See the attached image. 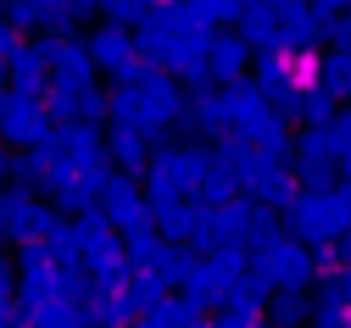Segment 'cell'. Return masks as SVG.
<instances>
[{
    "label": "cell",
    "instance_id": "6da1fadb",
    "mask_svg": "<svg viewBox=\"0 0 351 328\" xmlns=\"http://www.w3.org/2000/svg\"><path fill=\"white\" fill-rule=\"evenodd\" d=\"M106 106H112L106 112L112 123L140 128V134H162L167 123L184 117V95H179V84H173L162 67H140V73L117 78V89H112Z\"/></svg>",
    "mask_w": 351,
    "mask_h": 328
},
{
    "label": "cell",
    "instance_id": "7a4b0ae2",
    "mask_svg": "<svg viewBox=\"0 0 351 328\" xmlns=\"http://www.w3.org/2000/svg\"><path fill=\"white\" fill-rule=\"evenodd\" d=\"M251 267L268 278L274 290H301L306 278L318 273V256H313V245H301L295 234H274V240H262L251 251Z\"/></svg>",
    "mask_w": 351,
    "mask_h": 328
},
{
    "label": "cell",
    "instance_id": "3957f363",
    "mask_svg": "<svg viewBox=\"0 0 351 328\" xmlns=\"http://www.w3.org/2000/svg\"><path fill=\"white\" fill-rule=\"evenodd\" d=\"M56 223V212L45 201H34L23 184H0V240H45Z\"/></svg>",
    "mask_w": 351,
    "mask_h": 328
},
{
    "label": "cell",
    "instance_id": "277c9868",
    "mask_svg": "<svg viewBox=\"0 0 351 328\" xmlns=\"http://www.w3.org/2000/svg\"><path fill=\"white\" fill-rule=\"evenodd\" d=\"M51 128H56V117H51L45 95H0V139L34 151Z\"/></svg>",
    "mask_w": 351,
    "mask_h": 328
},
{
    "label": "cell",
    "instance_id": "5b68a950",
    "mask_svg": "<svg viewBox=\"0 0 351 328\" xmlns=\"http://www.w3.org/2000/svg\"><path fill=\"white\" fill-rule=\"evenodd\" d=\"M285 212H290V234H295L301 245H318V251H324L329 240L346 234V228H340V212H335V195H306V190H301Z\"/></svg>",
    "mask_w": 351,
    "mask_h": 328
},
{
    "label": "cell",
    "instance_id": "8992f818",
    "mask_svg": "<svg viewBox=\"0 0 351 328\" xmlns=\"http://www.w3.org/2000/svg\"><path fill=\"white\" fill-rule=\"evenodd\" d=\"M95 212L117 228V234H128V228H140V223H151V201L134 190V173H106V184H101V201H95Z\"/></svg>",
    "mask_w": 351,
    "mask_h": 328
},
{
    "label": "cell",
    "instance_id": "52a82bcc",
    "mask_svg": "<svg viewBox=\"0 0 351 328\" xmlns=\"http://www.w3.org/2000/svg\"><path fill=\"white\" fill-rule=\"evenodd\" d=\"M90 62H95V73H112V78H128V73H140V51H134V34L128 28H95L90 39Z\"/></svg>",
    "mask_w": 351,
    "mask_h": 328
},
{
    "label": "cell",
    "instance_id": "ba28073f",
    "mask_svg": "<svg viewBox=\"0 0 351 328\" xmlns=\"http://www.w3.org/2000/svg\"><path fill=\"white\" fill-rule=\"evenodd\" d=\"M245 67H251V45L240 34H212V45H206V78H212V89L245 84Z\"/></svg>",
    "mask_w": 351,
    "mask_h": 328
},
{
    "label": "cell",
    "instance_id": "9c48e42d",
    "mask_svg": "<svg viewBox=\"0 0 351 328\" xmlns=\"http://www.w3.org/2000/svg\"><path fill=\"white\" fill-rule=\"evenodd\" d=\"M151 134H140V128H123V123H112V134H106V162L117 167V173H145L151 167V145H145Z\"/></svg>",
    "mask_w": 351,
    "mask_h": 328
},
{
    "label": "cell",
    "instance_id": "30bf717a",
    "mask_svg": "<svg viewBox=\"0 0 351 328\" xmlns=\"http://www.w3.org/2000/svg\"><path fill=\"white\" fill-rule=\"evenodd\" d=\"M6 78H12V95H45V89H51V73H45L39 45H17V51L6 56Z\"/></svg>",
    "mask_w": 351,
    "mask_h": 328
},
{
    "label": "cell",
    "instance_id": "8fae6325",
    "mask_svg": "<svg viewBox=\"0 0 351 328\" xmlns=\"http://www.w3.org/2000/svg\"><path fill=\"white\" fill-rule=\"evenodd\" d=\"M268 301H274V317H279V323H301V312L313 306V301H306L301 290H274Z\"/></svg>",
    "mask_w": 351,
    "mask_h": 328
},
{
    "label": "cell",
    "instance_id": "7c38bea8",
    "mask_svg": "<svg viewBox=\"0 0 351 328\" xmlns=\"http://www.w3.org/2000/svg\"><path fill=\"white\" fill-rule=\"evenodd\" d=\"M17 284H23V273L12 256H0V301H17Z\"/></svg>",
    "mask_w": 351,
    "mask_h": 328
},
{
    "label": "cell",
    "instance_id": "4fadbf2b",
    "mask_svg": "<svg viewBox=\"0 0 351 328\" xmlns=\"http://www.w3.org/2000/svg\"><path fill=\"white\" fill-rule=\"evenodd\" d=\"M306 12H318V17L329 23V17H340V12H346V0H306Z\"/></svg>",
    "mask_w": 351,
    "mask_h": 328
},
{
    "label": "cell",
    "instance_id": "5bb4252c",
    "mask_svg": "<svg viewBox=\"0 0 351 328\" xmlns=\"http://www.w3.org/2000/svg\"><path fill=\"white\" fill-rule=\"evenodd\" d=\"M0 328H12V301H0Z\"/></svg>",
    "mask_w": 351,
    "mask_h": 328
}]
</instances>
